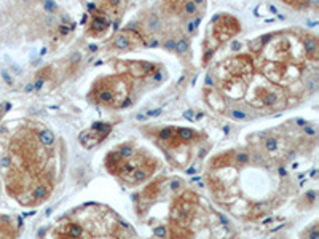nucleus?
<instances>
[{"mask_svg":"<svg viewBox=\"0 0 319 239\" xmlns=\"http://www.w3.org/2000/svg\"><path fill=\"white\" fill-rule=\"evenodd\" d=\"M112 126L111 125H105V123H96L93 125L91 129H88V131H85L82 136H80V142L83 147L86 148H91L94 145H97L99 142H101L102 139L107 137V134L111 133Z\"/></svg>","mask_w":319,"mask_h":239,"instance_id":"obj_1","label":"nucleus"},{"mask_svg":"<svg viewBox=\"0 0 319 239\" xmlns=\"http://www.w3.org/2000/svg\"><path fill=\"white\" fill-rule=\"evenodd\" d=\"M184 116H185V118H189V120H193V116H195V113H193L192 110H187V112L184 113Z\"/></svg>","mask_w":319,"mask_h":239,"instance_id":"obj_20","label":"nucleus"},{"mask_svg":"<svg viewBox=\"0 0 319 239\" xmlns=\"http://www.w3.org/2000/svg\"><path fill=\"white\" fill-rule=\"evenodd\" d=\"M316 48H317V43H316V38H308L306 42H305V50H306V53L308 54H314L316 53Z\"/></svg>","mask_w":319,"mask_h":239,"instance_id":"obj_8","label":"nucleus"},{"mask_svg":"<svg viewBox=\"0 0 319 239\" xmlns=\"http://www.w3.org/2000/svg\"><path fill=\"white\" fill-rule=\"evenodd\" d=\"M118 155L120 156H123V158H129L131 155H133V147H131V145H123L122 148H120L118 150Z\"/></svg>","mask_w":319,"mask_h":239,"instance_id":"obj_10","label":"nucleus"},{"mask_svg":"<svg viewBox=\"0 0 319 239\" xmlns=\"http://www.w3.org/2000/svg\"><path fill=\"white\" fill-rule=\"evenodd\" d=\"M198 24H200V18H196V19L193 21V23H190V26H189V30H190V32H193V30L196 29V26H198Z\"/></svg>","mask_w":319,"mask_h":239,"instance_id":"obj_18","label":"nucleus"},{"mask_svg":"<svg viewBox=\"0 0 319 239\" xmlns=\"http://www.w3.org/2000/svg\"><path fill=\"white\" fill-rule=\"evenodd\" d=\"M149 24H150V27H152V29H155V30H157V29L160 27L158 18H155V16H153V18H150V23H149Z\"/></svg>","mask_w":319,"mask_h":239,"instance_id":"obj_17","label":"nucleus"},{"mask_svg":"<svg viewBox=\"0 0 319 239\" xmlns=\"http://www.w3.org/2000/svg\"><path fill=\"white\" fill-rule=\"evenodd\" d=\"M265 147H267L268 151H274L278 148V139L276 137H268L267 142H265Z\"/></svg>","mask_w":319,"mask_h":239,"instance_id":"obj_11","label":"nucleus"},{"mask_svg":"<svg viewBox=\"0 0 319 239\" xmlns=\"http://www.w3.org/2000/svg\"><path fill=\"white\" fill-rule=\"evenodd\" d=\"M160 113H161V110H155V112L150 110V112H149V115H150V116H157V115H160Z\"/></svg>","mask_w":319,"mask_h":239,"instance_id":"obj_24","label":"nucleus"},{"mask_svg":"<svg viewBox=\"0 0 319 239\" xmlns=\"http://www.w3.org/2000/svg\"><path fill=\"white\" fill-rule=\"evenodd\" d=\"M174 47H175V42H172V40L166 42V48L168 50H174Z\"/></svg>","mask_w":319,"mask_h":239,"instance_id":"obj_21","label":"nucleus"},{"mask_svg":"<svg viewBox=\"0 0 319 239\" xmlns=\"http://www.w3.org/2000/svg\"><path fill=\"white\" fill-rule=\"evenodd\" d=\"M114 47L118 48V50H125L129 47V38L125 35V34H118L115 38H114Z\"/></svg>","mask_w":319,"mask_h":239,"instance_id":"obj_3","label":"nucleus"},{"mask_svg":"<svg viewBox=\"0 0 319 239\" xmlns=\"http://www.w3.org/2000/svg\"><path fill=\"white\" fill-rule=\"evenodd\" d=\"M48 193H50L48 187H47V185H43V183H40V185L34 190V198H36V200H39V201H42V200H47Z\"/></svg>","mask_w":319,"mask_h":239,"instance_id":"obj_5","label":"nucleus"},{"mask_svg":"<svg viewBox=\"0 0 319 239\" xmlns=\"http://www.w3.org/2000/svg\"><path fill=\"white\" fill-rule=\"evenodd\" d=\"M201 2H203V0H195V2H193V4L196 5V4H201Z\"/></svg>","mask_w":319,"mask_h":239,"instance_id":"obj_28","label":"nucleus"},{"mask_svg":"<svg viewBox=\"0 0 319 239\" xmlns=\"http://www.w3.org/2000/svg\"><path fill=\"white\" fill-rule=\"evenodd\" d=\"M82 234H83L82 226L77 223H69L64 230V239H79Z\"/></svg>","mask_w":319,"mask_h":239,"instance_id":"obj_2","label":"nucleus"},{"mask_svg":"<svg viewBox=\"0 0 319 239\" xmlns=\"http://www.w3.org/2000/svg\"><path fill=\"white\" fill-rule=\"evenodd\" d=\"M47 5H48V7H47L48 10H54V4H53V2H50V0L47 2Z\"/></svg>","mask_w":319,"mask_h":239,"instance_id":"obj_27","label":"nucleus"},{"mask_svg":"<svg viewBox=\"0 0 319 239\" xmlns=\"http://www.w3.org/2000/svg\"><path fill=\"white\" fill-rule=\"evenodd\" d=\"M305 131H306V134H310V136H314V134H316V129H314L313 126H306V128H305Z\"/></svg>","mask_w":319,"mask_h":239,"instance_id":"obj_19","label":"nucleus"},{"mask_svg":"<svg viewBox=\"0 0 319 239\" xmlns=\"http://www.w3.org/2000/svg\"><path fill=\"white\" fill-rule=\"evenodd\" d=\"M153 233H155V236H157V237H164V236H166V228H163V226H158V228H157V230H155V231H153Z\"/></svg>","mask_w":319,"mask_h":239,"instance_id":"obj_15","label":"nucleus"},{"mask_svg":"<svg viewBox=\"0 0 319 239\" xmlns=\"http://www.w3.org/2000/svg\"><path fill=\"white\" fill-rule=\"evenodd\" d=\"M184 10H185V13H189V15H193L195 13V10H196V5L192 2V0H189L185 5H184Z\"/></svg>","mask_w":319,"mask_h":239,"instance_id":"obj_13","label":"nucleus"},{"mask_svg":"<svg viewBox=\"0 0 319 239\" xmlns=\"http://www.w3.org/2000/svg\"><path fill=\"white\" fill-rule=\"evenodd\" d=\"M310 239H319V234H317V230H316V228L313 230V233L310 234Z\"/></svg>","mask_w":319,"mask_h":239,"instance_id":"obj_23","label":"nucleus"},{"mask_svg":"<svg viewBox=\"0 0 319 239\" xmlns=\"http://www.w3.org/2000/svg\"><path fill=\"white\" fill-rule=\"evenodd\" d=\"M42 85H43V78H39V80L36 82V85H34V86H36L37 90H40V88H42Z\"/></svg>","mask_w":319,"mask_h":239,"instance_id":"obj_22","label":"nucleus"},{"mask_svg":"<svg viewBox=\"0 0 319 239\" xmlns=\"http://www.w3.org/2000/svg\"><path fill=\"white\" fill-rule=\"evenodd\" d=\"M99 101L104 102V104H112L114 102V97L115 94L111 91V90H102V91H99Z\"/></svg>","mask_w":319,"mask_h":239,"instance_id":"obj_6","label":"nucleus"},{"mask_svg":"<svg viewBox=\"0 0 319 239\" xmlns=\"http://www.w3.org/2000/svg\"><path fill=\"white\" fill-rule=\"evenodd\" d=\"M174 50H175V51H179V53H185L187 50H189V43H187V40H179V42H175Z\"/></svg>","mask_w":319,"mask_h":239,"instance_id":"obj_12","label":"nucleus"},{"mask_svg":"<svg viewBox=\"0 0 319 239\" xmlns=\"http://www.w3.org/2000/svg\"><path fill=\"white\" fill-rule=\"evenodd\" d=\"M39 139H40V142L43 144V145H51L53 142H54V136H53V133L51 131H42L40 134H39Z\"/></svg>","mask_w":319,"mask_h":239,"instance_id":"obj_7","label":"nucleus"},{"mask_svg":"<svg viewBox=\"0 0 319 239\" xmlns=\"http://www.w3.org/2000/svg\"><path fill=\"white\" fill-rule=\"evenodd\" d=\"M236 160H238L239 163H243V165H246V163L249 161V155H247V153H238V155H236Z\"/></svg>","mask_w":319,"mask_h":239,"instance_id":"obj_16","label":"nucleus"},{"mask_svg":"<svg viewBox=\"0 0 319 239\" xmlns=\"http://www.w3.org/2000/svg\"><path fill=\"white\" fill-rule=\"evenodd\" d=\"M175 136H178L181 140H184V142H187V140H192L196 134L195 131H192V129H175Z\"/></svg>","mask_w":319,"mask_h":239,"instance_id":"obj_4","label":"nucleus"},{"mask_svg":"<svg viewBox=\"0 0 319 239\" xmlns=\"http://www.w3.org/2000/svg\"><path fill=\"white\" fill-rule=\"evenodd\" d=\"M109 2H111V5L117 7V5H120V2H122V0H109Z\"/></svg>","mask_w":319,"mask_h":239,"instance_id":"obj_25","label":"nucleus"},{"mask_svg":"<svg viewBox=\"0 0 319 239\" xmlns=\"http://www.w3.org/2000/svg\"><path fill=\"white\" fill-rule=\"evenodd\" d=\"M276 101H278V94H274V93L263 94V104L265 105H273V104H276Z\"/></svg>","mask_w":319,"mask_h":239,"instance_id":"obj_9","label":"nucleus"},{"mask_svg":"<svg viewBox=\"0 0 319 239\" xmlns=\"http://www.w3.org/2000/svg\"><path fill=\"white\" fill-rule=\"evenodd\" d=\"M32 90H34V85H32V83H30V85H27V86H26V91H27V93H30V91H32Z\"/></svg>","mask_w":319,"mask_h":239,"instance_id":"obj_26","label":"nucleus"},{"mask_svg":"<svg viewBox=\"0 0 319 239\" xmlns=\"http://www.w3.org/2000/svg\"><path fill=\"white\" fill-rule=\"evenodd\" d=\"M230 115H232L233 118H236V120H246L247 118V115L244 112H241V110H232Z\"/></svg>","mask_w":319,"mask_h":239,"instance_id":"obj_14","label":"nucleus"}]
</instances>
